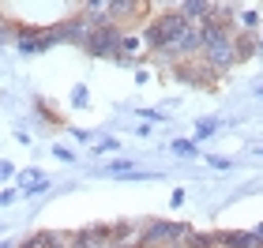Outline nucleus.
<instances>
[{"label": "nucleus", "instance_id": "obj_7", "mask_svg": "<svg viewBox=\"0 0 263 248\" xmlns=\"http://www.w3.org/2000/svg\"><path fill=\"white\" fill-rule=\"evenodd\" d=\"M15 188L23 196H42V192H49V188H53V181L42 169H23V173H15Z\"/></svg>", "mask_w": 263, "mask_h": 248}, {"label": "nucleus", "instance_id": "obj_24", "mask_svg": "<svg viewBox=\"0 0 263 248\" xmlns=\"http://www.w3.org/2000/svg\"><path fill=\"white\" fill-rule=\"evenodd\" d=\"M71 132V139H76V143H94V136L87 132V128H68Z\"/></svg>", "mask_w": 263, "mask_h": 248}, {"label": "nucleus", "instance_id": "obj_15", "mask_svg": "<svg viewBox=\"0 0 263 248\" xmlns=\"http://www.w3.org/2000/svg\"><path fill=\"white\" fill-rule=\"evenodd\" d=\"M19 248H49V230H38V233H30V237L23 241Z\"/></svg>", "mask_w": 263, "mask_h": 248}, {"label": "nucleus", "instance_id": "obj_4", "mask_svg": "<svg viewBox=\"0 0 263 248\" xmlns=\"http://www.w3.org/2000/svg\"><path fill=\"white\" fill-rule=\"evenodd\" d=\"M199 61L211 68L214 75H226L230 68H237V49H233V34L230 38H218V42H207L199 53Z\"/></svg>", "mask_w": 263, "mask_h": 248}, {"label": "nucleus", "instance_id": "obj_31", "mask_svg": "<svg viewBox=\"0 0 263 248\" xmlns=\"http://www.w3.org/2000/svg\"><path fill=\"white\" fill-rule=\"evenodd\" d=\"M259 155H263V147H259Z\"/></svg>", "mask_w": 263, "mask_h": 248}, {"label": "nucleus", "instance_id": "obj_8", "mask_svg": "<svg viewBox=\"0 0 263 248\" xmlns=\"http://www.w3.org/2000/svg\"><path fill=\"white\" fill-rule=\"evenodd\" d=\"M233 49H237V64H245V61H252V56H259V38H256V30L233 34Z\"/></svg>", "mask_w": 263, "mask_h": 248}, {"label": "nucleus", "instance_id": "obj_20", "mask_svg": "<svg viewBox=\"0 0 263 248\" xmlns=\"http://www.w3.org/2000/svg\"><path fill=\"white\" fill-rule=\"evenodd\" d=\"M139 121H147V124H162V121H165V113H162V109H139Z\"/></svg>", "mask_w": 263, "mask_h": 248}, {"label": "nucleus", "instance_id": "obj_11", "mask_svg": "<svg viewBox=\"0 0 263 248\" xmlns=\"http://www.w3.org/2000/svg\"><path fill=\"white\" fill-rule=\"evenodd\" d=\"M218 128H222V121H218V117H203V121H196V132H192V143H203V139H211V136H218Z\"/></svg>", "mask_w": 263, "mask_h": 248}, {"label": "nucleus", "instance_id": "obj_2", "mask_svg": "<svg viewBox=\"0 0 263 248\" xmlns=\"http://www.w3.org/2000/svg\"><path fill=\"white\" fill-rule=\"evenodd\" d=\"M121 38H124V27H117V23H102V27L90 30L83 53L94 56V61H113V56L121 53Z\"/></svg>", "mask_w": 263, "mask_h": 248}, {"label": "nucleus", "instance_id": "obj_10", "mask_svg": "<svg viewBox=\"0 0 263 248\" xmlns=\"http://www.w3.org/2000/svg\"><path fill=\"white\" fill-rule=\"evenodd\" d=\"M34 109H38L42 117V124H53V128H64V117L53 109V102H45V98H34Z\"/></svg>", "mask_w": 263, "mask_h": 248}, {"label": "nucleus", "instance_id": "obj_29", "mask_svg": "<svg viewBox=\"0 0 263 248\" xmlns=\"http://www.w3.org/2000/svg\"><path fill=\"white\" fill-rule=\"evenodd\" d=\"M0 248H15V241H0Z\"/></svg>", "mask_w": 263, "mask_h": 248}, {"label": "nucleus", "instance_id": "obj_19", "mask_svg": "<svg viewBox=\"0 0 263 248\" xmlns=\"http://www.w3.org/2000/svg\"><path fill=\"white\" fill-rule=\"evenodd\" d=\"M121 143H117L113 136H105V139H94V155H105V150H117Z\"/></svg>", "mask_w": 263, "mask_h": 248}, {"label": "nucleus", "instance_id": "obj_9", "mask_svg": "<svg viewBox=\"0 0 263 248\" xmlns=\"http://www.w3.org/2000/svg\"><path fill=\"white\" fill-rule=\"evenodd\" d=\"M211 8H214V0H181V4H177V11H181L188 23H203L211 15Z\"/></svg>", "mask_w": 263, "mask_h": 248}, {"label": "nucleus", "instance_id": "obj_26", "mask_svg": "<svg viewBox=\"0 0 263 248\" xmlns=\"http://www.w3.org/2000/svg\"><path fill=\"white\" fill-rule=\"evenodd\" d=\"M132 132H136L139 139H151V132H154V124H147V121H139L136 128H132Z\"/></svg>", "mask_w": 263, "mask_h": 248}, {"label": "nucleus", "instance_id": "obj_5", "mask_svg": "<svg viewBox=\"0 0 263 248\" xmlns=\"http://www.w3.org/2000/svg\"><path fill=\"white\" fill-rule=\"evenodd\" d=\"M170 75L177 83H184V87H199V90H214V83H218V75H214L199 56H192V61H184V64H173Z\"/></svg>", "mask_w": 263, "mask_h": 248}, {"label": "nucleus", "instance_id": "obj_21", "mask_svg": "<svg viewBox=\"0 0 263 248\" xmlns=\"http://www.w3.org/2000/svg\"><path fill=\"white\" fill-rule=\"evenodd\" d=\"M15 199H19V188H15V184H11V188H0V207H11Z\"/></svg>", "mask_w": 263, "mask_h": 248}, {"label": "nucleus", "instance_id": "obj_6", "mask_svg": "<svg viewBox=\"0 0 263 248\" xmlns=\"http://www.w3.org/2000/svg\"><path fill=\"white\" fill-rule=\"evenodd\" d=\"M76 248H113V237H109V222H98V226L76 230Z\"/></svg>", "mask_w": 263, "mask_h": 248}, {"label": "nucleus", "instance_id": "obj_23", "mask_svg": "<svg viewBox=\"0 0 263 248\" xmlns=\"http://www.w3.org/2000/svg\"><path fill=\"white\" fill-rule=\"evenodd\" d=\"M4 42H11V19L0 11V45H4Z\"/></svg>", "mask_w": 263, "mask_h": 248}, {"label": "nucleus", "instance_id": "obj_16", "mask_svg": "<svg viewBox=\"0 0 263 248\" xmlns=\"http://www.w3.org/2000/svg\"><path fill=\"white\" fill-rule=\"evenodd\" d=\"M71 105H76V109H87V105H90V90L83 87V83L71 87Z\"/></svg>", "mask_w": 263, "mask_h": 248}, {"label": "nucleus", "instance_id": "obj_30", "mask_svg": "<svg viewBox=\"0 0 263 248\" xmlns=\"http://www.w3.org/2000/svg\"><path fill=\"white\" fill-rule=\"evenodd\" d=\"M256 98H263V87H259V83H256Z\"/></svg>", "mask_w": 263, "mask_h": 248}, {"label": "nucleus", "instance_id": "obj_14", "mask_svg": "<svg viewBox=\"0 0 263 248\" xmlns=\"http://www.w3.org/2000/svg\"><path fill=\"white\" fill-rule=\"evenodd\" d=\"M170 150L181 155V158H199V143H192V139H173Z\"/></svg>", "mask_w": 263, "mask_h": 248}, {"label": "nucleus", "instance_id": "obj_3", "mask_svg": "<svg viewBox=\"0 0 263 248\" xmlns=\"http://www.w3.org/2000/svg\"><path fill=\"white\" fill-rule=\"evenodd\" d=\"M53 27V34H57V42L61 45H87V38H90V19L83 15V11H71V15H64V19H57V23H49Z\"/></svg>", "mask_w": 263, "mask_h": 248}, {"label": "nucleus", "instance_id": "obj_13", "mask_svg": "<svg viewBox=\"0 0 263 248\" xmlns=\"http://www.w3.org/2000/svg\"><path fill=\"white\" fill-rule=\"evenodd\" d=\"M121 53L124 56H136V53H143V38L136 30H124V38H121Z\"/></svg>", "mask_w": 263, "mask_h": 248}, {"label": "nucleus", "instance_id": "obj_28", "mask_svg": "<svg viewBox=\"0 0 263 248\" xmlns=\"http://www.w3.org/2000/svg\"><path fill=\"white\" fill-rule=\"evenodd\" d=\"M252 233H256V237L263 241V222H256V226H252Z\"/></svg>", "mask_w": 263, "mask_h": 248}, {"label": "nucleus", "instance_id": "obj_17", "mask_svg": "<svg viewBox=\"0 0 263 248\" xmlns=\"http://www.w3.org/2000/svg\"><path fill=\"white\" fill-rule=\"evenodd\" d=\"M207 165H211V169H218V173H226V169H233V158H226V155H207Z\"/></svg>", "mask_w": 263, "mask_h": 248}, {"label": "nucleus", "instance_id": "obj_18", "mask_svg": "<svg viewBox=\"0 0 263 248\" xmlns=\"http://www.w3.org/2000/svg\"><path fill=\"white\" fill-rule=\"evenodd\" d=\"M241 23H245V30H256L259 27V11L256 8H245L241 11Z\"/></svg>", "mask_w": 263, "mask_h": 248}, {"label": "nucleus", "instance_id": "obj_25", "mask_svg": "<svg viewBox=\"0 0 263 248\" xmlns=\"http://www.w3.org/2000/svg\"><path fill=\"white\" fill-rule=\"evenodd\" d=\"M11 177H15V165H11V162H0V184H8Z\"/></svg>", "mask_w": 263, "mask_h": 248}, {"label": "nucleus", "instance_id": "obj_12", "mask_svg": "<svg viewBox=\"0 0 263 248\" xmlns=\"http://www.w3.org/2000/svg\"><path fill=\"white\" fill-rule=\"evenodd\" d=\"M132 169H136V158H113V162L98 165L102 177H124V173H132Z\"/></svg>", "mask_w": 263, "mask_h": 248}, {"label": "nucleus", "instance_id": "obj_22", "mask_svg": "<svg viewBox=\"0 0 263 248\" xmlns=\"http://www.w3.org/2000/svg\"><path fill=\"white\" fill-rule=\"evenodd\" d=\"M53 158H61L64 165H71V162H76V150H68V147L57 143V147H53Z\"/></svg>", "mask_w": 263, "mask_h": 248}, {"label": "nucleus", "instance_id": "obj_27", "mask_svg": "<svg viewBox=\"0 0 263 248\" xmlns=\"http://www.w3.org/2000/svg\"><path fill=\"white\" fill-rule=\"evenodd\" d=\"M170 203H173V207L184 203V188H173V192H170Z\"/></svg>", "mask_w": 263, "mask_h": 248}, {"label": "nucleus", "instance_id": "obj_1", "mask_svg": "<svg viewBox=\"0 0 263 248\" xmlns=\"http://www.w3.org/2000/svg\"><path fill=\"white\" fill-rule=\"evenodd\" d=\"M184 27H188V19L177 8H158L147 23H143V30H139L143 49H147L151 56H158L162 49H170V45L177 42V34H181Z\"/></svg>", "mask_w": 263, "mask_h": 248}]
</instances>
